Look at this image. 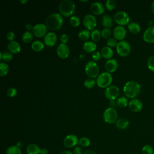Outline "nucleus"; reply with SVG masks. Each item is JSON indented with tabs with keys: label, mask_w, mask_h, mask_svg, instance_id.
I'll list each match as a JSON object with an SVG mask.
<instances>
[{
	"label": "nucleus",
	"mask_w": 154,
	"mask_h": 154,
	"mask_svg": "<svg viewBox=\"0 0 154 154\" xmlns=\"http://www.w3.org/2000/svg\"><path fill=\"white\" fill-rule=\"evenodd\" d=\"M128 28L129 31L132 33V34H138V32H140L141 30V27L140 25L135 22L129 23L128 25Z\"/></svg>",
	"instance_id": "nucleus-26"
},
{
	"label": "nucleus",
	"mask_w": 154,
	"mask_h": 154,
	"mask_svg": "<svg viewBox=\"0 0 154 154\" xmlns=\"http://www.w3.org/2000/svg\"><path fill=\"white\" fill-rule=\"evenodd\" d=\"M0 60H2V52H0Z\"/></svg>",
	"instance_id": "nucleus-54"
},
{
	"label": "nucleus",
	"mask_w": 154,
	"mask_h": 154,
	"mask_svg": "<svg viewBox=\"0 0 154 154\" xmlns=\"http://www.w3.org/2000/svg\"><path fill=\"white\" fill-rule=\"evenodd\" d=\"M78 144L82 147H88L90 144V140L87 137H82L79 140Z\"/></svg>",
	"instance_id": "nucleus-38"
},
{
	"label": "nucleus",
	"mask_w": 154,
	"mask_h": 154,
	"mask_svg": "<svg viewBox=\"0 0 154 154\" xmlns=\"http://www.w3.org/2000/svg\"><path fill=\"white\" fill-rule=\"evenodd\" d=\"M126 35V30L123 26L120 25L117 26L113 31V35L116 40H123Z\"/></svg>",
	"instance_id": "nucleus-17"
},
{
	"label": "nucleus",
	"mask_w": 154,
	"mask_h": 154,
	"mask_svg": "<svg viewBox=\"0 0 154 154\" xmlns=\"http://www.w3.org/2000/svg\"><path fill=\"white\" fill-rule=\"evenodd\" d=\"M83 152H82V149L81 147L77 146L75 147V149H73V154H83Z\"/></svg>",
	"instance_id": "nucleus-47"
},
{
	"label": "nucleus",
	"mask_w": 154,
	"mask_h": 154,
	"mask_svg": "<svg viewBox=\"0 0 154 154\" xmlns=\"http://www.w3.org/2000/svg\"><path fill=\"white\" fill-rule=\"evenodd\" d=\"M6 154H22V152L17 146H11L7 149Z\"/></svg>",
	"instance_id": "nucleus-30"
},
{
	"label": "nucleus",
	"mask_w": 154,
	"mask_h": 154,
	"mask_svg": "<svg viewBox=\"0 0 154 154\" xmlns=\"http://www.w3.org/2000/svg\"><path fill=\"white\" fill-rule=\"evenodd\" d=\"M48 28L46 25L43 23H37L35 25L32 30L34 35L37 37H43L47 34Z\"/></svg>",
	"instance_id": "nucleus-11"
},
{
	"label": "nucleus",
	"mask_w": 154,
	"mask_h": 154,
	"mask_svg": "<svg viewBox=\"0 0 154 154\" xmlns=\"http://www.w3.org/2000/svg\"><path fill=\"white\" fill-rule=\"evenodd\" d=\"M101 32L97 29H94L91 32V37L93 42H97L101 38Z\"/></svg>",
	"instance_id": "nucleus-32"
},
{
	"label": "nucleus",
	"mask_w": 154,
	"mask_h": 154,
	"mask_svg": "<svg viewBox=\"0 0 154 154\" xmlns=\"http://www.w3.org/2000/svg\"><path fill=\"white\" fill-rule=\"evenodd\" d=\"M48 150L46 148H42L40 149V154H48Z\"/></svg>",
	"instance_id": "nucleus-50"
},
{
	"label": "nucleus",
	"mask_w": 154,
	"mask_h": 154,
	"mask_svg": "<svg viewBox=\"0 0 154 154\" xmlns=\"http://www.w3.org/2000/svg\"><path fill=\"white\" fill-rule=\"evenodd\" d=\"M22 41L25 43H29L33 39V34L31 31H25L22 36Z\"/></svg>",
	"instance_id": "nucleus-29"
},
{
	"label": "nucleus",
	"mask_w": 154,
	"mask_h": 154,
	"mask_svg": "<svg viewBox=\"0 0 154 154\" xmlns=\"http://www.w3.org/2000/svg\"><path fill=\"white\" fill-rule=\"evenodd\" d=\"M76 6L73 1L71 0H63L58 6L60 14L65 17L72 16L75 11Z\"/></svg>",
	"instance_id": "nucleus-3"
},
{
	"label": "nucleus",
	"mask_w": 154,
	"mask_h": 154,
	"mask_svg": "<svg viewBox=\"0 0 154 154\" xmlns=\"http://www.w3.org/2000/svg\"><path fill=\"white\" fill-rule=\"evenodd\" d=\"M112 81V75L108 72H104L101 73L97 76L96 79V84L100 88H106L111 85Z\"/></svg>",
	"instance_id": "nucleus-4"
},
{
	"label": "nucleus",
	"mask_w": 154,
	"mask_h": 154,
	"mask_svg": "<svg viewBox=\"0 0 154 154\" xmlns=\"http://www.w3.org/2000/svg\"><path fill=\"white\" fill-rule=\"evenodd\" d=\"M143 40L149 43H154V26L147 28L143 34Z\"/></svg>",
	"instance_id": "nucleus-18"
},
{
	"label": "nucleus",
	"mask_w": 154,
	"mask_h": 154,
	"mask_svg": "<svg viewBox=\"0 0 154 154\" xmlns=\"http://www.w3.org/2000/svg\"><path fill=\"white\" fill-rule=\"evenodd\" d=\"M97 48L96 44L93 41H87L82 45L83 49L88 53H93L96 51Z\"/></svg>",
	"instance_id": "nucleus-21"
},
{
	"label": "nucleus",
	"mask_w": 154,
	"mask_h": 154,
	"mask_svg": "<svg viewBox=\"0 0 154 154\" xmlns=\"http://www.w3.org/2000/svg\"><path fill=\"white\" fill-rule=\"evenodd\" d=\"M116 6V2L115 0H107L105 3V7L109 11L112 10Z\"/></svg>",
	"instance_id": "nucleus-35"
},
{
	"label": "nucleus",
	"mask_w": 154,
	"mask_h": 154,
	"mask_svg": "<svg viewBox=\"0 0 154 154\" xmlns=\"http://www.w3.org/2000/svg\"><path fill=\"white\" fill-rule=\"evenodd\" d=\"M128 106L131 111L137 112L140 111L142 109L143 103L140 100L137 98H134L131 99V100L129 102Z\"/></svg>",
	"instance_id": "nucleus-14"
},
{
	"label": "nucleus",
	"mask_w": 154,
	"mask_h": 154,
	"mask_svg": "<svg viewBox=\"0 0 154 154\" xmlns=\"http://www.w3.org/2000/svg\"><path fill=\"white\" fill-rule=\"evenodd\" d=\"M63 22V18L61 14L54 13L47 17L45 25L49 29L55 31L61 28Z\"/></svg>",
	"instance_id": "nucleus-1"
},
{
	"label": "nucleus",
	"mask_w": 154,
	"mask_h": 154,
	"mask_svg": "<svg viewBox=\"0 0 154 154\" xmlns=\"http://www.w3.org/2000/svg\"><path fill=\"white\" fill-rule=\"evenodd\" d=\"M60 154H73V153L69 150H64V151L61 152Z\"/></svg>",
	"instance_id": "nucleus-51"
},
{
	"label": "nucleus",
	"mask_w": 154,
	"mask_h": 154,
	"mask_svg": "<svg viewBox=\"0 0 154 154\" xmlns=\"http://www.w3.org/2000/svg\"><path fill=\"white\" fill-rule=\"evenodd\" d=\"M70 23L72 26L74 27H76L80 25L81 20L78 16L73 15V16H72L70 18Z\"/></svg>",
	"instance_id": "nucleus-34"
},
{
	"label": "nucleus",
	"mask_w": 154,
	"mask_h": 154,
	"mask_svg": "<svg viewBox=\"0 0 154 154\" xmlns=\"http://www.w3.org/2000/svg\"><path fill=\"white\" fill-rule=\"evenodd\" d=\"M123 91L126 97L134 99L139 94L141 91V85L137 81H129L124 85Z\"/></svg>",
	"instance_id": "nucleus-2"
},
{
	"label": "nucleus",
	"mask_w": 154,
	"mask_h": 154,
	"mask_svg": "<svg viewBox=\"0 0 154 154\" xmlns=\"http://www.w3.org/2000/svg\"><path fill=\"white\" fill-rule=\"evenodd\" d=\"M91 36V32L87 29H84L79 31L78 33V37L80 40L82 41H86L90 38Z\"/></svg>",
	"instance_id": "nucleus-28"
},
{
	"label": "nucleus",
	"mask_w": 154,
	"mask_h": 154,
	"mask_svg": "<svg viewBox=\"0 0 154 154\" xmlns=\"http://www.w3.org/2000/svg\"><path fill=\"white\" fill-rule=\"evenodd\" d=\"M78 138L74 134H69L67 135L63 140V144L67 148H71L78 144Z\"/></svg>",
	"instance_id": "nucleus-13"
},
{
	"label": "nucleus",
	"mask_w": 154,
	"mask_h": 154,
	"mask_svg": "<svg viewBox=\"0 0 154 154\" xmlns=\"http://www.w3.org/2000/svg\"><path fill=\"white\" fill-rule=\"evenodd\" d=\"M83 24L87 29L93 31L97 25V20L93 14H87L83 18Z\"/></svg>",
	"instance_id": "nucleus-9"
},
{
	"label": "nucleus",
	"mask_w": 154,
	"mask_h": 154,
	"mask_svg": "<svg viewBox=\"0 0 154 154\" xmlns=\"http://www.w3.org/2000/svg\"><path fill=\"white\" fill-rule=\"evenodd\" d=\"M96 85V81L93 78H87L84 82V85L87 88H91Z\"/></svg>",
	"instance_id": "nucleus-37"
},
{
	"label": "nucleus",
	"mask_w": 154,
	"mask_h": 154,
	"mask_svg": "<svg viewBox=\"0 0 154 154\" xmlns=\"http://www.w3.org/2000/svg\"><path fill=\"white\" fill-rule=\"evenodd\" d=\"M147 66L149 70L154 72V55H152L149 58L147 63Z\"/></svg>",
	"instance_id": "nucleus-41"
},
{
	"label": "nucleus",
	"mask_w": 154,
	"mask_h": 154,
	"mask_svg": "<svg viewBox=\"0 0 154 154\" xmlns=\"http://www.w3.org/2000/svg\"><path fill=\"white\" fill-rule=\"evenodd\" d=\"M153 148L149 144L144 145L141 149L142 154H153Z\"/></svg>",
	"instance_id": "nucleus-36"
},
{
	"label": "nucleus",
	"mask_w": 154,
	"mask_h": 154,
	"mask_svg": "<svg viewBox=\"0 0 154 154\" xmlns=\"http://www.w3.org/2000/svg\"><path fill=\"white\" fill-rule=\"evenodd\" d=\"M117 43H118L117 42V40L115 38H112V37H110L109 38L107 39V41H106L107 46L110 48H113L116 46Z\"/></svg>",
	"instance_id": "nucleus-43"
},
{
	"label": "nucleus",
	"mask_w": 154,
	"mask_h": 154,
	"mask_svg": "<svg viewBox=\"0 0 154 154\" xmlns=\"http://www.w3.org/2000/svg\"><path fill=\"white\" fill-rule=\"evenodd\" d=\"M117 112L113 107H109L106 108L103 113V118L104 121L109 124L116 123L117 120Z\"/></svg>",
	"instance_id": "nucleus-6"
},
{
	"label": "nucleus",
	"mask_w": 154,
	"mask_h": 154,
	"mask_svg": "<svg viewBox=\"0 0 154 154\" xmlns=\"http://www.w3.org/2000/svg\"><path fill=\"white\" fill-rule=\"evenodd\" d=\"M83 154H97V153L94 150L90 149V150H87L85 152H84Z\"/></svg>",
	"instance_id": "nucleus-49"
},
{
	"label": "nucleus",
	"mask_w": 154,
	"mask_h": 154,
	"mask_svg": "<svg viewBox=\"0 0 154 154\" xmlns=\"http://www.w3.org/2000/svg\"><path fill=\"white\" fill-rule=\"evenodd\" d=\"M57 54L58 56L63 59L67 58L70 54L69 46L64 43H60L57 48Z\"/></svg>",
	"instance_id": "nucleus-12"
},
{
	"label": "nucleus",
	"mask_w": 154,
	"mask_h": 154,
	"mask_svg": "<svg viewBox=\"0 0 154 154\" xmlns=\"http://www.w3.org/2000/svg\"><path fill=\"white\" fill-rule=\"evenodd\" d=\"M114 21L120 26L128 24L129 22V16L128 14L124 11H119L114 15Z\"/></svg>",
	"instance_id": "nucleus-8"
},
{
	"label": "nucleus",
	"mask_w": 154,
	"mask_h": 154,
	"mask_svg": "<svg viewBox=\"0 0 154 154\" xmlns=\"http://www.w3.org/2000/svg\"><path fill=\"white\" fill-rule=\"evenodd\" d=\"M6 37H7V40H9L10 42L14 41L15 34H14V32H13V31H8V32L7 33Z\"/></svg>",
	"instance_id": "nucleus-45"
},
{
	"label": "nucleus",
	"mask_w": 154,
	"mask_h": 154,
	"mask_svg": "<svg viewBox=\"0 0 154 154\" xmlns=\"http://www.w3.org/2000/svg\"><path fill=\"white\" fill-rule=\"evenodd\" d=\"M101 55L103 58L105 59L109 60L111 59L112 57L113 56V51L112 49L108 46H105L101 49Z\"/></svg>",
	"instance_id": "nucleus-23"
},
{
	"label": "nucleus",
	"mask_w": 154,
	"mask_h": 154,
	"mask_svg": "<svg viewBox=\"0 0 154 154\" xmlns=\"http://www.w3.org/2000/svg\"><path fill=\"white\" fill-rule=\"evenodd\" d=\"M13 59V54L10 51H4L2 52V60L4 61H10Z\"/></svg>",
	"instance_id": "nucleus-39"
},
{
	"label": "nucleus",
	"mask_w": 154,
	"mask_h": 154,
	"mask_svg": "<svg viewBox=\"0 0 154 154\" xmlns=\"http://www.w3.org/2000/svg\"><path fill=\"white\" fill-rule=\"evenodd\" d=\"M80 1H81V2H87L88 1H87V0H85V1H82V0H81Z\"/></svg>",
	"instance_id": "nucleus-55"
},
{
	"label": "nucleus",
	"mask_w": 154,
	"mask_h": 154,
	"mask_svg": "<svg viewBox=\"0 0 154 154\" xmlns=\"http://www.w3.org/2000/svg\"><path fill=\"white\" fill-rule=\"evenodd\" d=\"M117 54L122 57H125L129 54L131 51V46L129 43L126 40L120 41L116 46Z\"/></svg>",
	"instance_id": "nucleus-7"
},
{
	"label": "nucleus",
	"mask_w": 154,
	"mask_h": 154,
	"mask_svg": "<svg viewBox=\"0 0 154 154\" xmlns=\"http://www.w3.org/2000/svg\"><path fill=\"white\" fill-rule=\"evenodd\" d=\"M128 103L129 102L128 99L124 96L118 98L116 101V105L120 108H125L128 105Z\"/></svg>",
	"instance_id": "nucleus-31"
},
{
	"label": "nucleus",
	"mask_w": 154,
	"mask_h": 154,
	"mask_svg": "<svg viewBox=\"0 0 154 154\" xmlns=\"http://www.w3.org/2000/svg\"><path fill=\"white\" fill-rule=\"evenodd\" d=\"M151 10L154 13V1L152 2V3L151 4Z\"/></svg>",
	"instance_id": "nucleus-52"
},
{
	"label": "nucleus",
	"mask_w": 154,
	"mask_h": 154,
	"mask_svg": "<svg viewBox=\"0 0 154 154\" xmlns=\"http://www.w3.org/2000/svg\"><path fill=\"white\" fill-rule=\"evenodd\" d=\"M111 35V31L110 28H104L101 32V35L103 38H109Z\"/></svg>",
	"instance_id": "nucleus-40"
},
{
	"label": "nucleus",
	"mask_w": 154,
	"mask_h": 154,
	"mask_svg": "<svg viewBox=\"0 0 154 154\" xmlns=\"http://www.w3.org/2000/svg\"><path fill=\"white\" fill-rule=\"evenodd\" d=\"M17 90L13 87L9 88L7 91V94L10 97H14L17 95Z\"/></svg>",
	"instance_id": "nucleus-42"
},
{
	"label": "nucleus",
	"mask_w": 154,
	"mask_h": 154,
	"mask_svg": "<svg viewBox=\"0 0 154 154\" xmlns=\"http://www.w3.org/2000/svg\"><path fill=\"white\" fill-rule=\"evenodd\" d=\"M129 124V120L126 118H120L117 119L116 122V126L117 129L123 130L126 129Z\"/></svg>",
	"instance_id": "nucleus-24"
},
{
	"label": "nucleus",
	"mask_w": 154,
	"mask_h": 154,
	"mask_svg": "<svg viewBox=\"0 0 154 154\" xmlns=\"http://www.w3.org/2000/svg\"><path fill=\"white\" fill-rule=\"evenodd\" d=\"M44 43L40 40H35L31 44V48L35 52H40L44 49Z\"/></svg>",
	"instance_id": "nucleus-27"
},
{
	"label": "nucleus",
	"mask_w": 154,
	"mask_h": 154,
	"mask_svg": "<svg viewBox=\"0 0 154 154\" xmlns=\"http://www.w3.org/2000/svg\"><path fill=\"white\" fill-rule=\"evenodd\" d=\"M118 67V63L116 59L111 58L108 60L105 64V69L106 72L109 73H112L115 72Z\"/></svg>",
	"instance_id": "nucleus-19"
},
{
	"label": "nucleus",
	"mask_w": 154,
	"mask_h": 154,
	"mask_svg": "<svg viewBox=\"0 0 154 154\" xmlns=\"http://www.w3.org/2000/svg\"><path fill=\"white\" fill-rule=\"evenodd\" d=\"M20 2L21 3H22V4H25L26 2H28V1H27V0H24V1H23V0H20Z\"/></svg>",
	"instance_id": "nucleus-53"
},
{
	"label": "nucleus",
	"mask_w": 154,
	"mask_h": 154,
	"mask_svg": "<svg viewBox=\"0 0 154 154\" xmlns=\"http://www.w3.org/2000/svg\"><path fill=\"white\" fill-rule=\"evenodd\" d=\"M86 75L90 78H97L99 75V67L97 64L94 61H89L85 66Z\"/></svg>",
	"instance_id": "nucleus-5"
},
{
	"label": "nucleus",
	"mask_w": 154,
	"mask_h": 154,
	"mask_svg": "<svg viewBox=\"0 0 154 154\" xmlns=\"http://www.w3.org/2000/svg\"><path fill=\"white\" fill-rule=\"evenodd\" d=\"M40 148L35 144H29L26 147V153L28 154H40Z\"/></svg>",
	"instance_id": "nucleus-25"
},
{
	"label": "nucleus",
	"mask_w": 154,
	"mask_h": 154,
	"mask_svg": "<svg viewBox=\"0 0 154 154\" xmlns=\"http://www.w3.org/2000/svg\"><path fill=\"white\" fill-rule=\"evenodd\" d=\"M25 29L27 30V31H30L32 30L34 26L31 23H27L25 25Z\"/></svg>",
	"instance_id": "nucleus-48"
},
{
	"label": "nucleus",
	"mask_w": 154,
	"mask_h": 154,
	"mask_svg": "<svg viewBox=\"0 0 154 154\" xmlns=\"http://www.w3.org/2000/svg\"><path fill=\"white\" fill-rule=\"evenodd\" d=\"M90 10L91 13L95 15H100L103 13L105 11L104 5L100 2H94L90 5Z\"/></svg>",
	"instance_id": "nucleus-16"
},
{
	"label": "nucleus",
	"mask_w": 154,
	"mask_h": 154,
	"mask_svg": "<svg viewBox=\"0 0 154 154\" xmlns=\"http://www.w3.org/2000/svg\"><path fill=\"white\" fill-rule=\"evenodd\" d=\"M105 96L109 100H114L119 94V88L116 85H110L105 90Z\"/></svg>",
	"instance_id": "nucleus-10"
},
{
	"label": "nucleus",
	"mask_w": 154,
	"mask_h": 154,
	"mask_svg": "<svg viewBox=\"0 0 154 154\" xmlns=\"http://www.w3.org/2000/svg\"><path fill=\"white\" fill-rule=\"evenodd\" d=\"M57 41V36L55 32H48L44 37V43L49 47L54 46Z\"/></svg>",
	"instance_id": "nucleus-15"
},
{
	"label": "nucleus",
	"mask_w": 154,
	"mask_h": 154,
	"mask_svg": "<svg viewBox=\"0 0 154 154\" xmlns=\"http://www.w3.org/2000/svg\"><path fill=\"white\" fill-rule=\"evenodd\" d=\"M7 48L12 54H17L20 52L21 50L20 44L16 41L10 42L7 45Z\"/></svg>",
	"instance_id": "nucleus-20"
},
{
	"label": "nucleus",
	"mask_w": 154,
	"mask_h": 154,
	"mask_svg": "<svg viewBox=\"0 0 154 154\" xmlns=\"http://www.w3.org/2000/svg\"><path fill=\"white\" fill-rule=\"evenodd\" d=\"M101 24L105 28H110L113 25V19L109 14H104L101 18Z\"/></svg>",
	"instance_id": "nucleus-22"
},
{
	"label": "nucleus",
	"mask_w": 154,
	"mask_h": 154,
	"mask_svg": "<svg viewBox=\"0 0 154 154\" xmlns=\"http://www.w3.org/2000/svg\"><path fill=\"white\" fill-rule=\"evenodd\" d=\"M60 40L61 43L66 44L69 41V36L66 34H63L60 36Z\"/></svg>",
	"instance_id": "nucleus-46"
},
{
	"label": "nucleus",
	"mask_w": 154,
	"mask_h": 154,
	"mask_svg": "<svg viewBox=\"0 0 154 154\" xmlns=\"http://www.w3.org/2000/svg\"><path fill=\"white\" fill-rule=\"evenodd\" d=\"M9 71V66L5 63H0V76H5Z\"/></svg>",
	"instance_id": "nucleus-33"
},
{
	"label": "nucleus",
	"mask_w": 154,
	"mask_h": 154,
	"mask_svg": "<svg viewBox=\"0 0 154 154\" xmlns=\"http://www.w3.org/2000/svg\"><path fill=\"white\" fill-rule=\"evenodd\" d=\"M101 53L99 51H95L94 52L93 54H92V59L94 60V61H98L101 58Z\"/></svg>",
	"instance_id": "nucleus-44"
}]
</instances>
